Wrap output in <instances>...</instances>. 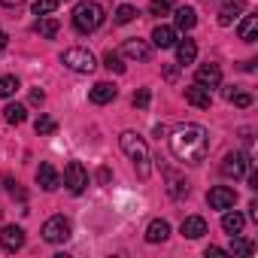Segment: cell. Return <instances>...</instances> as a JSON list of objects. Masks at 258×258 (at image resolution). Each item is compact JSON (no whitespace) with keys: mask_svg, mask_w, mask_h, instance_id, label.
Segmentation results:
<instances>
[{"mask_svg":"<svg viewBox=\"0 0 258 258\" xmlns=\"http://www.w3.org/2000/svg\"><path fill=\"white\" fill-rule=\"evenodd\" d=\"M170 152L182 164H201L210 152V134L201 124H179L170 134Z\"/></svg>","mask_w":258,"mask_h":258,"instance_id":"cell-1","label":"cell"},{"mask_svg":"<svg viewBox=\"0 0 258 258\" xmlns=\"http://www.w3.org/2000/svg\"><path fill=\"white\" fill-rule=\"evenodd\" d=\"M118 146H121V152L134 161V170H137V176L140 179H149L152 176V155H149V146H146V140L140 137V134H134V131H124L121 137H118Z\"/></svg>","mask_w":258,"mask_h":258,"instance_id":"cell-2","label":"cell"},{"mask_svg":"<svg viewBox=\"0 0 258 258\" xmlns=\"http://www.w3.org/2000/svg\"><path fill=\"white\" fill-rule=\"evenodd\" d=\"M103 22H106V13H103L100 4H94V0H85V4H79L73 10V28L79 34H94Z\"/></svg>","mask_w":258,"mask_h":258,"instance_id":"cell-3","label":"cell"},{"mask_svg":"<svg viewBox=\"0 0 258 258\" xmlns=\"http://www.w3.org/2000/svg\"><path fill=\"white\" fill-rule=\"evenodd\" d=\"M61 64H64L67 70H73V73H94V67H97L94 55H91L88 49H82V46L64 49V52H61Z\"/></svg>","mask_w":258,"mask_h":258,"instance_id":"cell-4","label":"cell"},{"mask_svg":"<svg viewBox=\"0 0 258 258\" xmlns=\"http://www.w3.org/2000/svg\"><path fill=\"white\" fill-rule=\"evenodd\" d=\"M64 185L73 191V195H82L85 185H88V170L82 167V161H70L64 167Z\"/></svg>","mask_w":258,"mask_h":258,"instance_id":"cell-5","label":"cell"},{"mask_svg":"<svg viewBox=\"0 0 258 258\" xmlns=\"http://www.w3.org/2000/svg\"><path fill=\"white\" fill-rule=\"evenodd\" d=\"M43 240H46V243H64V240H70V222H67L64 216L46 219V225H43Z\"/></svg>","mask_w":258,"mask_h":258,"instance_id":"cell-6","label":"cell"},{"mask_svg":"<svg viewBox=\"0 0 258 258\" xmlns=\"http://www.w3.org/2000/svg\"><path fill=\"white\" fill-rule=\"evenodd\" d=\"M252 167V161H249V155L246 152H228L225 155V161H222V173L225 176H231V179H240V176H246V170Z\"/></svg>","mask_w":258,"mask_h":258,"instance_id":"cell-7","label":"cell"},{"mask_svg":"<svg viewBox=\"0 0 258 258\" xmlns=\"http://www.w3.org/2000/svg\"><path fill=\"white\" fill-rule=\"evenodd\" d=\"M207 204H210L213 210H231V207L237 204V191H234L231 185H213V188L207 191Z\"/></svg>","mask_w":258,"mask_h":258,"instance_id":"cell-8","label":"cell"},{"mask_svg":"<svg viewBox=\"0 0 258 258\" xmlns=\"http://www.w3.org/2000/svg\"><path fill=\"white\" fill-rule=\"evenodd\" d=\"M195 82L204 85L207 91H210V88H219V85H222V67H219V64H201L198 73H195Z\"/></svg>","mask_w":258,"mask_h":258,"instance_id":"cell-9","label":"cell"},{"mask_svg":"<svg viewBox=\"0 0 258 258\" xmlns=\"http://www.w3.org/2000/svg\"><path fill=\"white\" fill-rule=\"evenodd\" d=\"M121 55L131 58V61H149V58H152V46H149L146 40H124Z\"/></svg>","mask_w":258,"mask_h":258,"instance_id":"cell-10","label":"cell"},{"mask_svg":"<svg viewBox=\"0 0 258 258\" xmlns=\"http://www.w3.org/2000/svg\"><path fill=\"white\" fill-rule=\"evenodd\" d=\"M0 246H4L7 252H19L25 246V231L19 225H7L4 231H0Z\"/></svg>","mask_w":258,"mask_h":258,"instance_id":"cell-11","label":"cell"},{"mask_svg":"<svg viewBox=\"0 0 258 258\" xmlns=\"http://www.w3.org/2000/svg\"><path fill=\"white\" fill-rule=\"evenodd\" d=\"M37 182H40L43 191H55V188L61 185V176H58V170H55L49 161H43V164L37 167Z\"/></svg>","mask_w":258,"mask_h":258,"instance_id":"cell-12","label":"cell"},{"mask_svg":"<svg viewBox=\"0 0 258 258\" xmlns=\"http://www.w3.org/2000/svg\"><path fill=\"white\" fill-rule=\"evenodd\" d=\"M115 94H118V88H115L112 82H97V85L88 91V100H91V103H97V106H103V103H112V100H115Z\"/></svg>","mask_w":258,"mask_h":258,"instance_id":"cell-13","label":"cell"},{"mask_svg":"<svg viewBox=\"0 0 258 258\" xmlns=\"http://www.w3.org/2000/svg\"><path fill=\"white\" fill-rule=\"evenodd\" d=\"M179 231H182L185 240H198V237L207 234V219H204V216H188V219H182Z\"/></svg>","mask_w":258,"mask_h":258,"instance_id":"cell-14","label":"cell"},{"mask_svg":"<svg viewBox=\"0 0 258 258\" xmlns=\"http://www.w3.org/2000/svg\"><path fill=\"white\" fill-rule=\"evenodd\" d=\"M185 100L191 103V106H198V109H210V103H213V97H210V91L204 88V85H188L185 88Z\"/></svg>","mask_w":258,"mask_h":258,"instance_id":"cell-15","label":"cell"},{"mask_svg":"<svg viewBox=\"0 0 258 258\" xmlns=\"http://www.w3.org/2000/svg\"><path fill=\"white\" fill-rule=\"evenodd\" d=\"M237 34H240L243 43H255L258 40V16L255 13H246L243 22H240V28H237Z\"/></svg>","mask_w":258,"mask_h":258,"instance_id":"cell-16","label":"cell"},{"mask_svg":"<svg viewBox=\"0 0 258 258\" xmlns=\"http://www.w3.org/2000/svg\"><path fill=\"white\" fill-rule=\"evenodd\" d=\"M176 43V28H170V25H158L155 31H152V46H158V49H170Z\"/></svg>","mask_w":258,"mask_h":258,"instance_id":"cell-17","label":"cell"},{"mask_svg":"<svg viewBox=\"0 0 258 258\" xmlns=\"http://www.w3.org/2000/svg\"><path fill=\"white\" fill-rule=\"evenodd\" d=\"M176 46V64H195V58H198V46H195V40H179V43H173Z\"/></svg>","mask_w":258,"mask_h":258,"instance_id":"cell-18","label":"cell"},{"mask_svg":"<svg viewBox=\"0 0 258 258\" xmlns=\"http://www.w3.org/2000/svg\"><path fill=\"white\" fill-rule=\"evenodd\" d=\"M167 237H170V225L164 219H152L149 228H146V240L149 243H164Z\"/></svg>","mask_w":258,"mask_h":258,"instance_id":"cell-19","label":"cell"},{"mask_svg":"<svg viewBox=\"0 0 258 258\" xmlns=\"http://www.w3.org/2000/svg\"><path fill=\"white\" fill-rule=\"evenodd\" d=\"M173 25H176V31H191V28L198 25L195 10H191V7H179V10H176V16H173Z\"/></svg>","mask_w":258,"mask_h":258,"instance_id":"cell-20","label":"cell"},{"mask_svg":"<svg viewBox=\"0 0 258 258\" xmlns=\"http://www.w3.org/2000/svg\"><path fill=\"white\" fill-rule=\"evenodd\" d=\"M164 176H167V191H170V198H182V195H188V182H185L179 173L164 170Z\"/></svg>","mask_w":258,"mask_h":258,"instance_id":"cell-21","label":"cell"},{"mask_svg":"<svg viewBox=\"0 0 258 258\" xmlns=\"http://www.w3.org/2000/svg\"><path fill=\"white\" fill-rule=\"evenodd\" d=\"M243 225H246V219H243L237 210H234V213H228V210H225V216H222V231H225V234H231V237H234V234H240V231H243Z\"/></svg>","mask_w":258,"mask_h":258,"instance_id":"cell-22","label":"cell"},{"mask_svg":"<svg viewBox=\"0 0 258 258\" xmlns=\"http://www.w3.org/2000/svg\"><path fill=\"white\" fill-rule=\"evenodd\" d=\"M37 31H40V37H46V40H55V37H58V31H61V25H58V19H52V16H43V19L37 22Z\"/></svg>","mask_w":258,"mask_h":258,"instance_id":"cell-23","label":"cell"},{"mask_svg":"<svg viewBox=\"0 0 258 258\" xmlns=\"http://www.w3.org/2000/svg\"><path fill=\"white\" fill-rule=\"evenodd\" d=\"M4 118H7L10 124H22V121L28 118L25 103H7V106H4Z\"/></svg>","mask_w":258,"mask_h":258,"instance_id":"cell-24","label":"cell"},{"mask_svg":"<svg viewBox=\"0 0 258 258\" xmlns=\"http://www.w3.org/2000/svg\"><path fill=\"white\" fill-rule=\"evenodd\" d=\"M58 7H61V0H34V7H31V10H34V16L43 19V16H52Z\"/></svg>","mask_w":258,"mask_h":258,"instance_id":"cell-25","label":"cell"},{"mask_svg":"<svg viewBox=\"0 0 258 258\" xmlns=\"http://www.w3.org/2000/svg\"><path fill=\"white\" fill-rule=\"evenodd\" d=\"M137 19V10L134 7H127V4H121L118 10H115V25H131Z\"/></svg>","mask_w":258,"mask_h":258,"instance_id":"cell-26","label":"cell"},{"mask_svg":"<svg viewBox=\"0 0 258 258\" xmlns=\"http://www.w3.org/2000/svg\"><path fill=\"white\" fill-rule=\"evenodd\" d=\"M103 67L112 70V73H124V61H121L118 52H106V55H103Z\"/></svg>","mask_w":258,"mask_h":258,"instance_id":"cell-27","label":"cell"},{"mask_svg":"<svg viewBox=\"0 0 258 258\" xmlns=\"http://www.w3.org/2000/svg\"><path fill=\"white\" fill-rule=\"evenodd\" d=\"M225 97H228L234 106H243V109H246V106H252V94H249V91H231V88H228V91H225Z\"/></svg>","mask_w":258,"mask_h":258,"instance_id":"cell-28","label":"cell"},{"mask_svg":"<svg viewBox=\"0 0 258 258\" xmlns=\"http://www.w3.org/2000/svg\"><path fill=\"white\" fill-rule=\"evenodd\" d=\"M252 249H255V246H252L249 240H243V237H237V234H234V240H231V249H228V252H234V255H243V258H246V255H252Z\"/></svg>","mask_w":258,"mask_h":258,"instance_id":"cell-29","label":"cell"},{"mask_svg":"<svg viewBox=\"0 0 258 258\" xmlns=\"http://www.w3.org/2000/svg\"><path fill=\"white\" fill-rule=\"evenodd\" d=\"M19 91V79L16 76H0V97H13Z\"/></svg>","mask_w":258,"mask_h":258,"instance_id":"cell-30","label":"cell"},{"mask_svg":"<svg viewBox=\"0 0 258 258\" xmlns=\"http://www.w3.org/2000/svg\"><path fill=\"white\" fill-rule=\"evenodd\" d=\"M34 127H37V134H55V127H58V124H55L52 115H40Z\"/></svg>","mask_w":258,"mask_h":258,"instance_id":"cell-31","label":"cell"},{"mask_svg":"<svg viewBox=\"0 0 258 258\" xmlns=\"http://www.w3.org/2000/svg\"><path fill=\"white\" fill-rule=\"evenodd\" d=\"M170 10H173V0H152V4H149L152 16H167Z\"/></svg>","mask_w":258,"mask_h":258,"instance_id":"cell-32","label":"cell"},{"mask_svg":"<svg viewBox=\"0 0 258 258\" xmlns=\"http://www.w3.org/2000/svg\"><path fill=\"white\" fill-rule=\"evenodd\" d=\"M149 100H152L149 88H140V91L134 94V106H137V109H146V106H149Z\"/></svg>","mask_w":258,"mask_h":258,"instance_id":"cell-33","label":"cell"},{"mask_svg":"<svg viewBox=\"0 0 258 258\" xmlns=\"http://www.w3.org/2000/svg\"><path fill=\"white\" fill-rule=\"evenodd\" d=\"M43 100H46V94H43L40 88H37V91H31V103H34V106H43Z\"/></svg>","mask_w":258,"mask_h":258,"instance_id":"cell-34","label":"cell"},{"mask_svg":"<svg viewBox=\"0 0 258 258\" xmlns=\"http://www.w3.org/2000/svg\"><path fill=\"white\" fill-rule=\"evenodd\" d=\"M164 79H167V82H173V79H176V67H173V64H170V67H164Z\"/></svg>","mask_w":258,"mask_h":258,"instance_id":"cell-35","label":"cell"},{"mask_svg":"<svg viewBox=\"0 0 258 258\" xmlns=\"http://www.w3.org/2000/svg\"><path fill=\"white\" fill-rule=\"evenodd\" d=\"M97 179H100V182H109V170H106V167H100V170H97Z\"/></svg>","mask_w":258,"mask_h":258,"instance_id":"cell-36","label":"cell"},{"mask_svg":"<svg viewBox=\"0 0 258 258\" xmlns=\"http://www.w3.org/2000/svg\"><path fill=\"white\" fill-rule=\"evenodd\" d=\"M207 255H228L225 249H219V246H207Z\"/></svg>","mask_w":258,"mask_h":258,"instance_id":"cell-37","label":"cell"},{"mask_svg":"<svg viewBox=\"0 0 258 258\" xmlns=\"http://www.w3.org/2000/svg\"><path fill=\"white\" fill-rule=\"evenodd\" d=\"M19 4H25V0H0V7H19Z\"/></svg>","mask_w":258,"mask_h":258,"instance_id":"cell-38","label":"cell"},{"mask_svg":"<svg viewBox=\"0 0 258 258\" xmlns=\"http://www.w3.org/2000/svg\"><path fill=\"white\" fill-rule=\"evenodd\" d=\"M7 43H10V37H7L4 31H0V49H7Z\"/></svg>","mask_w":258,"mask_h":258,"instance_id":"cell-39","label":"cell"},{"mask_svg":"<svg viewBox=\"0 0 258 258\" xmlns=\"http://www.w3.org/2000/svg\"><path fill=\"white\" fill-rule=\"evenodd\" d=\"M61 4H64V0H61Z\"/></svg>","mask_w":258,"mask_h":258,"instance_id":"cell-40","label":"cell"}]
</instances>
